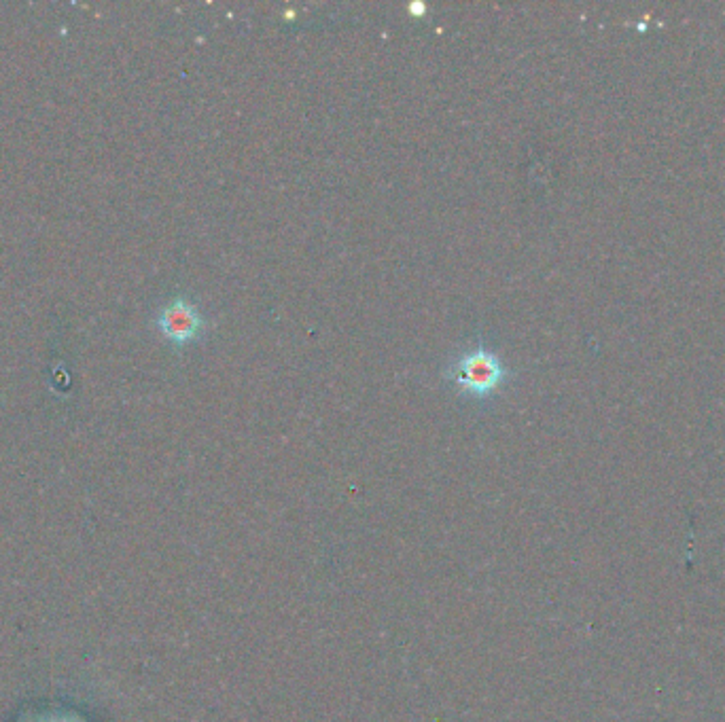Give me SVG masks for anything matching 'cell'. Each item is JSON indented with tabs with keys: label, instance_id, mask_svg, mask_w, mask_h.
Segmentation results:
<instances>
[{
	"label": "cell",
	"instance_id": "6da1fadb",
	"mask_svg": "<svg viewBox=\"0 0 725 722\" xmlns=\"http://www.w3.org/2000/svg\"><path fill=\"white\" fill-rule=\"evenodd\" d=\"M441 375L458 394L480 403L494 399L514 379V371L484 339L450 356Z\"/></svg>",
	"mask_w": 725,
	"mask_h": 722
},
{
	"label": "cell",
	"instance_id": "7a4b0ae2",
	"mask_svg": "<svg viewBox=\"0 0 725 722\" xmlns=\"http://www.w3.org/2000/svg\"><path fill=\"white\" fill-rule=\"evenodd\" d=\"M157 329L174 348H185L202 341L210 329V320L189 297H176L157 314Z\"/></svg>",
	"mask_w": 725,
	"mask_h": 722
}]
</instances>
